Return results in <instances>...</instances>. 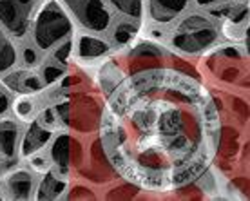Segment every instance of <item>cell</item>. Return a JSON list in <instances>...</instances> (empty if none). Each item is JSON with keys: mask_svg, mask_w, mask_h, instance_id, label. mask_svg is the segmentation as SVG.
<instances>
[{"mask_svg": "<svg viewBox=\"0 0 250 201\" xmlns=\"http://www.w3.org/2000/svg\"><path fill=\"white\" fill-rule=\"evenodd\" d=\"M219 22L210 13L185 11L172 24L167 25L165 45L180 55L196 57L212 49L219 42Z\"/></svg>", "mask_w": 250, "mask_h": 201, "instance_id": "obj_1", "label": "cell"}, {"mask_svg": "<svg viewBox=\"0 0 250 201\" xmlns=\"http://www.w3.org/2000/svg\"><path fill=\"white\" fill-rule=\"evenodd\" d=\"M75 24L58 0H44L33 15L27 42H31L42 55H47L58 44L73 37Z\"/></svg>", "mask_w": 250, "mask_h": 201, "instance_id": "obj_2", "label": "cell"}, {"mask_svg": "<svg viewBox=\"0 0 250 201\" xmlns=\"http://www.w3.org/2000/svg\"><path fill=\"white\" fill-rule=\"evenodd\" d=\"M76 29L109 37L116 15L107 0H58Z\"/></svg>", "mask_w": 250, "mask_h": 201, "instance_id": "obj_3", "label": "cell"}, {"mask_svg": "<svg viewBox=\"0 0 250 201\" xmlns=\"http://www.w3.org/2000/svg\"><path fill=\"white\" fill-rule=\"evenodd\" d=\"M37 0H0V27L17 42L27 40Z\"/></svg>", "mask_w": 250, "mask_h": 201, "instance_id": "obj_4", "label": "cell"}, {"mask_svg": "<svg viewBox=\"0 0 250 201\" xmlns=\"http://www.w3.org/2000/svg\"><path fill=\"white\" fill-rule=\"evenodd\" d=\"M37 183V172H33L29 167H22L20 163H17L0 176V192H2V198H9V200H33Z\"/></svg>", "mask_w": 250, "mask_h": 201, "instance_id": "obj_5", "label": "cell"}, {"mask_svg": "<svg viewBox=\"0 0 250 201\" xmlns=\"http://www.w3.org/2000/svg\"><path fill=\"white\" fill-rule=\"evenodd\" d=\"M113 45L107 37L75 29L73 33V58L78 62H94L107 57Z\"/></svg>", "mask_w": 250, "mask_h": 201, "instance_id": "obj_6", "label": "cell"}, {"mask_svg": "<svg viewBox=\"0 0 250 201\" xmlns=\"http://www.w3.org/2000/svg\"><path fill=\"white\" fill-rule=\"evenodd\" d=\"M192 0H142L144 19L156 27H167L187 11Z\"/></svg>", "mask_w": 250, "mask_h": 201, "instance_id": "obj_7", "label": "cell"}, {"mask_svg": "<svg viewBox=\"0 0 250 201\" xmlns=\"http://www.w3.org/2000/svg\"><path fill=\"white\" fill-rule=\"evenodd\" d=\"M0 82L4 83L13 95H29V93H37L45 87L37 67H25L20 63L15 69L9 71L6 76H2Z\"/></svg>", "mask_w": 250, "mask_h": 201, "instance_id": "obj_8", "label": "cell"}, {"mask_svg": "<svg viewBox=\"0 0 250 201\" xmlns=\"http://www.w3.org/2000/svg\"><path fill=\"white\" fill-rule=\"evenodd\" d=\"M53 134H55L53 129L42 125L37 120L25 123V131H22V138H20V160L47 147Z\"/></svg>", "mask_w": 250, "mask_h": 201, "instance_id": "obj_9", "label": "cell"}, {"mask_svg": "<svg viewBox=\"0 0 250 201\" xmlns=\"http://www.w3.org/2000/svg\"><path fill=\"white\" fill-rule=\"evenodd\" d=\"M67 176L58 172V170L51 169L44 172L38 178L37 190H35V198H42V200H60L65 190H67Z\"/></svg>", "mask_w": 250, "mask_h": 201, "instance_id": "obj_10", "label": "cell"}, {"mask_svg": "<svg viewBox=\"0 0 250 201\" xmlns=\"http://www.w3.org/2000/svg\"><path fill=\"white\" fill-rule=\"evenodd\" d=\"M69 145H71V140H69V134L65 131H55L49 145H47L53 169L65 174V176L69 172V160H71V147Z\"/></svg>", "mask_w": 250, "mask_h": 201, "instance_id": "obj_11", "label": "cell"}, {"mask_svg": "<svg viewBox=\"0 0 250 201\" xmlns=\"http://www.w3.org/2000/svg\"><path fill=\"white\" fill-rule=\"evenodd\" d=\"M19 63V44L0 27V78L15 69Z\"/></svg>", "mask_w": 250, "mask_h": 201, "instance_id": "obj_12", "label": "cell"}, {"mask_svg": "<svg viewBox=\"0 0 250 201\" xmlns=\"http://www.w3.org/2000/svg\"><path fill=\"white\" fill-rule=\"evenodd\" d=\"M107 4L113 7L116 19H124L140 25L144 20V4L142 0H107Z\"/></svg>", "mask_w": 250, "mask_h": 201, "instance_id": "obj_13", "label": "cell"}, {"mask_svg": "<svg viewBox=\"0 0 250 201\" xmlns=\"http://www.w3.org/2000/svg\"><path fill=\"white\" fill-rule=\"evenodd\" d=\"M138 27L140 25L134 24V22H129V20H124V19H116L114 20L113 27H111V33H109V42L111 45L114 47H124L131 42L134 35L138 33Z\"/></svg>", "mask_w": 250, "mask_h": 201, "instance_id": "obj_14", "label": "cell"}, {"mask_svg": "<svg viewBox=\"0 0 250 201\" xmlns=\"http://www.w3.org/2000/svg\"><path fill=\"white\" fill-rule=\"evenodd\" d=\"M37 71H38V75H40V78H42L44 85L47 87V85L57 83L58 80L67 73V65L55 60V58L49 57V55H45V57L42 58V62L37 65Z\"/></svg>", "mask_w": 250, "mask_h": 201, "instance_id": "obj_15", "label": "cell"}, {"mask_svg": "<svg viewBox=\"0 0 250 201\" xmlns=\"http://www.w3.org/2000/svg\"><path fill=\"white\" fill-rule=\"evenodd\" d=\"M11 103H13V93L4 83L0 82V118L11 114Z\"/></svg>", "mask_w": 250, "mask_h": 201, "instance_id": "obj_16", "label": "cell"}, {"mask_svg": "<svg viewBox=\"0 0 250 201\" xmlns=\"http://www.w3.org/2000/svg\"><path fill=\"white\" fill-rule=\"evenodd\" d=\"M200 7H214V6H221V4H230L234 0H194Z\"/></svg>", "mask_w": 250, "mask_h": 201, "instance_id": "obj_17", "label": "cell"}, {"mask_svg": "<svg viewBox=\"0 0 250 201\" xmlns=\"http://www.w3.org/2000/svg\"><path fill=\"white\" fill-rule=\"evenodd\" d=\"M0 200H4V198H2V192H0Z\"/></svg>", "mask_w": 250, "mask_h": 201, "instance_id": "obj_18", "label": "cell"}]
</instances>
